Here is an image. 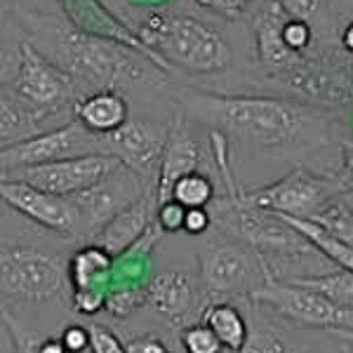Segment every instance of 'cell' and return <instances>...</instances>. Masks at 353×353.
Returning a JSON list of instances; mask_svg holds the SVG:
<instances>
[{
	"instance_id": "1",
	"label": "cell",
	"mask_w": 353,
	"mask_h": 353,
	"mask_svg": "<svg viewBox=\"0 0 353 353\" xmlns=\"http://www.w3.org/2000/svg\"><path fill=\"white\" fill-rule=\"evenodd\" d=\"M19 21L31 38L28 43L61 71H66L83 94L97 90H118L125 85H163L170 78L161 64L137 52L134 48L111 38L90 36L54 17L21 12Z\"/></svg>"
},
{
	"instance_id": "2",
	"label": "cell",
	"mask_w": 353,
	"mask_h": 353,
	"mask_svg": "<svg viewBox=\"0 0 353 353\" xmlns=\"http://www.w3.org/2000/svg\"><path fill=\"white\" fill-rule=\"evenodd\" d=\"M176 101L186 116L259 149H281L325 130L321 111L278 97L181 90Z\"/></svg>"
},
{
	"instance_id": "3",
	"label": "cell",
	"mask_w": 353,
	"mask_h": 353,
	"mask_svg": "<svg viewBox=\"0 0 353 353\" xmlns=\"http://www.w3.org/2000/svg\"><path fill=\"white\" fill-rule=\"evenodd\" d=\"M137 33L168 66L193 73H219L231 64V50L224 38L193 17L151 12L141 19Z\"/></svg>"
},
{
	"instance_id": "4",
	"label": "cell",
	"mask_w": 353,
	"mask_h": 353,
	"mask_svg": "<svg viewBox=\"0 0 353 353\" xmlns=\"http://www.w3.org/2000/svg\"><path fill=\"white\" fill-rule=\"evenodd\" d=\"M3 92L26 109L41 113L48 121H52L66 109L73 111L76 101L83 97L78 83L28 41L19 43L14 73L12 78L3 81Z\"/></svg>"
},
{
	"instance_id": "5",
	"label": "cell",
	"mask_w": 353,
	"mask_h": 353,
	"mask_svg": "<svg viewBox=\"0 0 353 353\" xmlns=\"http://www.w3.org/2000/svg\"><path fill=\"white\" fill-rule=\"evenodd\" d=\"M212 219L221 226L224 233H229L231 238L241 243H248L250 248L259 250V252L271 250L278 254H309L316 250L299 231L285 224L278 214L254 208L245 198V191L238 189L229 191L221 198Z\"/></svg>"
},
{
	"instance_id": "6",
	"label": "cell",
	"mask_w": 353,
	"mask_h": 353,
	"mask_svg": "<svg viewBox=\"0 0 353 353\" xmlns=\"http://www.w3.org/2000/svg\"><path fill=\"white\" fill-rule=\"evenodd\" d=\"M201 278L210 294L250 297L264 285L271 269L264 254L241 241H212L201 252Z\"/></svg>"
},
{
	"instance_id": "7",
	"label": "cell",
	"mask_w": 353,
	"mask_h": 353,
	"mask_svg": "<svg viewBox=\"0 0 353 353\" xmlns=\"http://www.w3.org/2000/svg\"><path fill=\"white\" fill-rule=\"evenodd\" d=\"M3 294L19 301H50L59 297L68 278V264L33 248H8L0 259Z\"/></svg>"
},
{
	"instance_id": "8",
	"label": "cell",
	"mask_w": 353,
	"mask_h": 353,
	"mask_svg": "<svg viewBox=\"0 0 353 353\" xmlns=\"http://www.w3.org/2000/svg\"><path fill=\"white\" fill-rule=\"evenodd\" d=\"M92 153H104V139L90 132L83 123L71 121L59 128L45 130L36 137H28L24 141H17L12 146H3L0 165H3V172H10V170L33 168V165L92 156Z\"/></svg>"
},
{
	"instance_id": "9",
	"label": "cell",
	"mask_w": 353,
	"mask_h": 353,
	"mask_svg": "<svg viewBox=\"0 0 353 353\" xmlns=\"http://www.w3.org/2000/svg\"><path fill=\"white\" fill-rule=\"evenodd\" d=\"M337 184L327 176H318L306 168H294L283 179L261 189L245 191V198L259 210L288 217L313 219L327 203L337 198Z\"/></svg>"
},
{
	"instance_id": "10",
	"label": "cell",
	"mask_w": 353,
	"mask_h": 353,
	"mask_svg": "<svg viewBox=\"0 0 353 353\" xmlns=\"http://www.w3.org/2000/svg\"><path fill=\"white\" fill-rule=\"evenodd\" d=\"M252 301L276 309L283 318L311 327H353V309L334 304L318 290L297 285L292 281H276L269 273L266 283L252 294Z\"/></svg>"
},
{
	"instance_id": "11",
	"label": "cell",
	"mask_w": 353,
	"mask_h": 353,
	"mask_svg": "<svg viewBox=\"0 0 353 353\" xmlns=\"http://www.w3.org/2000/svg\"><path fill=\"white\" fill-rule=\"evenodd\" d=\"M121 161L109 153H92V156L68 158V161L33 165V168H19L3 172V179H19L26 184L43 189L54 196H76L92 186L106 181L121 168Z\"/></svg>"
},
{
	"instance_id": "12",
	"label": "cell",
	"mask_w": 353,
	"mask_h": 353,
	"mask_svg": "<svg viewBox=\"0 0 353 353\" xmlns=\"http://www.w3.org/2000/svg\"><path fill=\"white\" fill-rule=\"evenodd\" d=\"M144 196L146 189L141 176H137L130 168L121 165L106 181L68 198L76 205L78 217H81V236L92 238L118 212H123L125 208H130V205Z\"/></svg>"
},
{
	"instance_id": "13",
	"label": "cell",
	"mask_w": 353,
	"mask_h": 353,
	"mask_svg": "<svg viewBox=\"0 0 353 353\" xmlns=\"http://www.w3.org/2000/svg\"><path fill=\"white\" fill-rule=\"evenodd\" d=\"M0 196L5 205H10L19 214L48 231H54L64 238L81 236V217L71 198L54 196L43 189L26 184L19 179H3L0 181Z\"/></svg>"
},
{
	"instance_id": "14",
	"label": "cell",
	"mask_w": 353,
	"mask_h": 353,
	"mask_svg": "<svg viewBox=\"0 0 353 353\" xmlns=\"http://www.w3.org/2000/svg\"><path fill=\"white\" fill-rule=\"evenodd\" d=\"M101 139H104V153L116 156L125 168H130L137 176H141L144 184L151 176L158 179L168 130L161 132L158 128L144 121H128L121 130L104 134Z\"/></svg>"
},
{
	"instance_id": "15",
	"label": "cell",
	"mask_w": 353,
	"mask_h": 353,
	"mask_svg": "<svg viewBox=\"0 0 353 353\" xmlns=\"http://www.w3.org/2000/svg\"><path fill=\"white\" fill-rule=\"evenodd\" d=\"M201 146L196 144L193 134L186 128V121L181 113H174L172 121L168 125V139H165V151L161 158V170H158L156 179V203L163 205L172 201V189L181 176L191 174L201 165Z\"/></svg>"
},
{
	"instance_id": "16",
	"label": "cell",
	"mask_w": 353,
	"mask_h": 353,
	"mask_svg": "<svg viewBox=\"0 0 353 353\" xmlns=\"http://www.w3.org/2000/svg\"><path fill=\"white\" fill-rule=\"evenodd\" d=\"M149 304L163 313L172 325H186V318L193 316L198 306V292L191 273L181 269H170L158 273L146 285Z\"/></svg>"
},
{
	"instance_id": "17",
	"label": "cell",
	"mask_w": 353,
	"mask_h": 353,
	"mask_svg": "<svg viewBox=\"0 0 353 353\" xmlns=\"http://www.w3.org/2000/svg\"><path fill=\"white\" fill-rule=\"evenodd\" d=\"M151 208H158L156 196L146 193L144 198H139L130 208H125L123 212H118L109 224L101 231H97L90 243L101 245L104 250H109L113 257L128 252L132 245L151 229Z\"/></svg>"
},
{
	"instance_id": "18",
	"label": "cell",
	"mask_w": 353,
	"mask_h": 353,
	"mask_svg": "<svg viewBox=\"0 0 353 353\" xmlns=\"http://www.w3.org/2000/svg\"><path fill=\"white\" fill-rule=\"evenodd\" d=\"M73 116L90 132L104 137L121 130L130 121V109L121 90H97L76 101Z\"/></svg>"
},
{
	"instance_id": "19",
	"label": "cell",
	"mask_w": 353,
	"mask_h": 353,
	"mask_svg": "<svg viewBox=\"0 0 353 353\" xmlns=\"http://www.w3.org/2000/svg\"><path fill=\"white\" fill-rule=\"evenodd\" d=\"M203 323L217 334L219 341L224 344V349L233 353H241L245 341L250 337V327L245 316L233 304H226V301L210 304L203 311Z\"/></svg>"
},
{
	"instance_id": "20",
	"label": "cell",
	"mask_w": 353,
	"mask_h": 353,
	"mask_svg": "<svg viewBox=\"0 0 353 353\" xmlns=\"http://www.w3.org/2000/svg\"><path fill=\"white\" fill-rule=\"evenodd\" d=\"M111 266H113V254L109 250H104L101 245L94 243L85 245L68 261L71 285L76 290L97 288V283H101L111 273Z\"/></svg>"
},
{
	"instance_id": "21",
	"label": "cell",
	"mask_w": 353,
	"mask_h": 353,
	"mask_svg": "<svg viewBox=\"0 0 353 353\" xmlns=\"http://www.w3.org/2000/svg\"><path fill=\"white\" fill-rule=\"evenodd\" d=\"M285 224L292 226L294 231H299L301 236L309 241L318 252H323L330 261L339 266L344 271H353V245L341 243L339 238H334L332 233H327L321 224H316L313 219H299V217H288V214H278Z\"/></svg>"
},
{
	"instance_id": "22",
	"label": "cell",
	"mask_w": 353,
	"mask_h": 353,
	"mask_svg": "<svg viewBox=\"0 0 353 353\" xmlns=\"http://www.w3.org/2000/svg\"><path fill=\"white\" fill-rule=\"evenodd\" d=\"M292 283L311 290H318L321 294H325L327 299H332L334 304L353 309V271H334L325 273V276H306V278H290Z\"/></svg>"
},
{
	"instance_id": "23",
	"label": "cell",
	"mask_w": 353,
	"mask_h": 353,
	"mask_svg": "<svg viewBox=\"0 0 353 353\" xmlns=\"http://www.w3.org/2000/svg\"><path fill=\"white\" fill-rule=\"evenodd\" d=\"M172 201L181 203L184 208H208L214 201V184L208 174L191 172L181 176L172 189Z\"/></svg>"
},
{
	"instance_id": "24",
	"label": "cell",
	"mask_w": 353,
	"mask_h": 353,
	"mask_svg": "<svg viewBox=\"0 0 353 353\" xmlns=\"http://www.w3.org/2000/svg\"><path fill=\"white\" fill-rule=\"evenodd\" d=\"M316 224H321L327 233H332L334 238H339L341 243L353 245V210L346 208L344 203L334 198L332 203H327L321 212L313 217Z\"/></svg>"
},
{
	"instance_id": "25",
	"label": "cell",
	"mask_w": 353,
	"mask_h": 353,
	"mask_svg": "<svg viewBox=\"0 0 353 353\" xmlns=\"http://www.w3.org/2000/svg\"><path fill=\"white\" fill-rule=\"evenodd\" d=\"M179 341L186 353H221L224 351V344L219 341V337L205 325L203 321L193 323V325H186L181 330Z\"/></svg>"
},
{
	"instance_id": "26",
	"label": "cell",
	"mask_w": 353,
	"mask_h": 353,
	"mask_svg": "<svg viewBox=\"0 0 353 353\" xmlns=\"http://www.w3.org/2000/svg\"><path fill=\"white\" fill-rule=\"evenodd\" d=\"M283 10L294 17V19H301L306 24H311L313 28H323L327 21V0H276Z\"/></svg>"
},
{
	"instance_id": "27",
	"label": "cell",
	"mask_w": 353,
	"mask_h": 353,
	"mask_svg": "<svg viewBox=\"0 0 353 353\" xmlns=\"http://www.w3.org/2000/svg\"><path fill=\"white\" fill-rule=\"evenodd\" d=\"M149 301L146 297V290H137V288H123V290H113L106 294V311L113 318H128L132 316L137 309Z\"/></svg>"
},
{
	"instance_id": "28",
	"label": "cell",
	"mask_w": 353,
	"mask_h": 353,
	"mask_svg": "<svg viewBox=\"0 0 353 353\" xmlns=\"http://www.w3.org/2000/svg\"><path fill=\"white\" fill-rule=\"evenodd\" d=\"M193 3L226 21H238L252 14L259 8L261 0H193Z\"/></svg>"
},
{
	"instance_id": "29",
	"label": "cell",
	"mask_w": 353,
	"mask_h": 353,
	"mask_svg": "<svg viewBox=\"0 0 353 353\" xmlns=\"http://www.w3.org/2000/svg\"><path fill=\"white\" fill-rule=\"evenodd\" d=\"M241 353H290V351L285 341L278 337L269 325L259 323V325L250 330V337L245 341Z\"/></svg>"
},
{
	"instance_id": "30",
	"label": "cell",
	"mask_w": 353,
	"mask_h": 353,
	"mask_svg": "<svg viewBox=\"0 0 353 353\" xmlns=\"http://www.w3.org/2000/svg\"><path fill=\"white\" fill-rule=\"evenodd\" d=\"M186 210L181 203L168 201L156 208V224L161 226L165 233H176L184 231V221H186Z\"/></svg>"
},
{
	"instance_id": "31",
	"label": "cell",
	"mask_w": 353,
	"mask_h": 353,
	"mask_svg": "<svg viewBox=\"0 0 353 353\" xmlns=\"http://www.w3.org/2000/svg\"><path fill=\"white\" fill-rule=\"evenodd\" d=\"M90 334H92V341H90L92 353H128V346H125L123 341L116 337V332H111L109 327L90 325Z\"/></svg>"
},
{
	"instance_id": "32",
	"label": "cell",
	"mask_w": 353,
	"mask_h": 353,
	"mask_svg": "<svg viewBox=\"0 0 353 353\" xmlns=\"http://www.w3.org/2000/svg\"><path fill=\"white\" fill-rule=\"evenodd\" d=\"M332 179L339 193H353V141H341V165Z\"/></svg>"
},
{
	"instance_id": "33",
	"label": "cell",
	"mask_w": 353,
	"mask_h": 353,
	"mask_svg": "<svg viewBox=\"0 0 353 353\" xmlns=\"http://www.w3.org/2000/svg\"><path fill=\"white\" fill-rule=\"evenodd\" d=\"M73 306H76L81 313H88V316H92L101 309V306H106V294L101 292L99 288H83V290H76V294H73Z\"/></svg>"
},
{
	"instance_id": "34",
	"label": "cell",
	"mask_w": 353,
	"mask_h": 353,
	"mask_svg": "<svg viewBox=\"0 0 353 353\" xmlns=\"http://www.w3.org/2000/svg\"><path fill=\"white\" fill-rule=\"evenodd\" d=\"M61 344L68 353H83L85 349H90V341H92V334H90V327L83 325H68L64 332H61Z\"/></svg>"
},
{
	"instance_id": "35",
	"label": "cell",
	"mask_w": 353,
	"mask_h": 353,
	"mask_svg": "<svg viewBox=\"0 0 353 353\" xmlns=\"http://www.w3.org/2000/svg\"><path fill=\"white\" fill-rule=\"evenodd\" d=\"M125 346H128V353H172L158 334H139Z\"/></svg>"
},
{
	"instance_id": "36",
	"label": "cell",
	"mask_w": 353,
	"mask_h": 353,
	"mask_svg": "<svg viewBox=\"0 0 353 353\" xmlns=\"http://www.w3.org/2000/svg\"><path fill=\"white\" fill-rule=\"evenodd\" d=\"M212 224V214L208 212V208H189L186 210V221H184V231L191 236H201L210 229Z\"/></svg>"
},
{
	"instance_id": "37",
	"label": "cell",
	"mask_w": 353,
	"mask_h": 353,
	"mask_svg": "<svg viewBox=\"0 0 353 353\" xmlns=\"http://www.w3.org/2000/svg\"><path fill=\"white\" fill-rule=\"evenodd\" d=\"M36 353H68L61 344V339H45L41 346H38Z\"/></svg>"
},
{
	"instance_id": "38",
	"label": "cell",
	"mask_w": 353,
	"mask_h": 353,
	"mask_svg": "<svg viewBox=\"0 0 353 353\" xmlns=\"http://www.w3.org/2000/svg\"><path fill=\"white\" fill-rule=\"evenodd\" d=\"M339 43H341V48H344L346 52H351V54H353V21L344 28V31H341Z\"/></svg>"
},
{
	"instance_id": "39",
	"label": "cell",
	"mask_w": 353,
	"mask_h": 353,
	"mask_svg": "<svg viewBox=\"0 0 353 353\" xmlns=\"http://www.w3.org/2000/svg\"><path fill=\"white\" fill-rule=\"evenodd\" d=\"M330 334H334V337L349 341V344L353 346V327H332V330H330Z\"/></svg>"
},
{
	"instance_id": "40",
	"label": "cell",
	"mask_w": 353,
	"mask_h": 353,
	"mask_svg": "<svg viewBox=\"0 0 353 353\" xmlns=\"http://www.w3.org/2000/svg\"><path fill=\"white\" fill-rule=\"evenodd\" d=\"M349 353H353V351H349Z\"/></svg>"
}]
</instances>
